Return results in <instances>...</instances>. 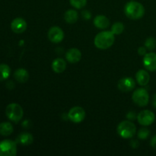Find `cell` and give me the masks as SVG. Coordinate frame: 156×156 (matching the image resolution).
<instances>
[{"instance_id": "obj_22", "label": "cell", "mask_w": 156, "mask_h": 156, "mask_svg": "<svg viewBox=\"0 0 156 156\" xmlns=\"http://www.w3.org/2000/svg\"><path fill=\"white\" fill-rule=\"evenodd\" d=\"M124 30V25L121 22H116L111 27V31L114 35H119Z\"/></svg>"}, {"instance_id": "obj_28", "label": "cell", "mask_w": 156, "mask_h": 156, "mask_svg": "<svg viewBox=\"0 0 156 156\" xmlns=\"http://www.w3.org/2000/svg\"><path fill=\"white\" fill-rule=\"evenodd\" d=\"M138 53L141 56H145L146 54V47H140L138 49Z\"/></svg>"}, {"instance_id": "obj_1", "label": "cell", "mask_w": 156, "mask_h": 156, "mask_svg": "<svg viewBox=\"0 0 156 156\" xmlns=\"http://www.w3.org/2000/svg\"><path fill=\"white\" fill-rule=\"evenodd\" d=\"M115 37L113 32L105 30L98 34L94 37V45L97 48L101 50H106L110 48L114 44Z\"/></svg>"}, {"instance_id": "obj_12", "label": "cell", "mask_w": 156, "mask_h": 156, "mask_svg": "<svg viewBox=\"0 0 156 156\" xmlns=\"http://www.w3.org/2000/svg\"><path fill=\"white\" fill-rule=\"evenodd\" d=\"M11 28L15 33L21 34L27 29V23L23 18H17L12 21Z\"/></svg>"}, {"instance_id": "obj_8", "label": "cell", "mask_w": 156, "mask_h": 156, "mask_svg": "<svg viewBox=\"0 0 156 156\" xmlns=\"http://www.w3.org/2000/svg\"><path fill=\"white\" fill-rule=\"evenodd\" d=\"M68 117L73 123H81L85 117V111L81 107H74L68 113Z\"/></svg>"}, {"instance_id": "obj_14", "label": "cell", "mask_w": 156, "mask_h": 156, "mask_svg": "<svg viewBox=\"0 0 156 156\" xmlns=\"http://www.w3.org/2000/svg\"><path fill=\"white\" fill-rule=\"evenodd\" d=\"M34 142V137L29 133H21L18 136L16 143L21 146H29Z\"/></svg>"}, {"instance_id": "obj_20", "label": "cell", "mask_w": 156, "mask_h": 156, "mask_svg": "<svg viewBox=\"0 0 156 156\" xmlns=\"http://www.w3.org/2000/svg\"><path fill=\"white\" fill-rule=\"evenodd\" d=\"M13 133V126L9 122H3L0 123V135L7 136Z\"/></svg>"}, {"instance_id": "obj_26", "label": "cell", "mask_w": 156, "mask_h": 156, "mask_svg": "<svg viewBox=\"0 0 156 156\" xmlns=\"http://www.w3.org/2000/svg\"><path fill=\"white\" fill-rule=\"evenodd\" d=\"M82 16L84 19L85 20H88L91 18V13L88 10H85V11H82Z\"/></svg>"}, {"instance_id": "obj_27", "label": "cell", "mask_w": 156, "mask_h": 156, "mask_svg": "<svg viewBox=\"0 0 156 156\" xmlns=\"http://www.w3.org/2000/svg\"><path fill=\"white\" fill-rule=\"evenodd\" d=\"M136 117H136L135 113L133 112V111H130V112H129L127 114H126V118L129 120H134Z\"/></svg>"}, {"instance_id": "obj_11", "label": "cell", "mask_w": 156, "mask_h": 156, "mask_svg": "<svg viewBox=\"0 0 156 156\" xmlns=\"http://www.w3.org/2000/svg\"><path fill=\"white\" fill-rule=\"evenodd\" d=\"M143 65L145 68L151 72L156 70V53H146L143 58Z\"/></svg>"}, {"instance_id": "obj_13", "label": "cell", "mask_w": 156, "mask_h": 156, "mask_svg": "<svg viewBox=\"0 0 156 156\" xmlns=\"http://www.w3.org/2000/svg\"><path fill=\"white\" fill-rule=\"evenodd\" d=\"M66 58L70 63H76L80 61L82 58V53L77 48L69 49L66 53Z\"/></svg>"}, {"instance_id": "obj_5", "label": "cell", "mask_w": 156, "mask_h": 156, "mask_svg": "<svg viewBox=\"0 0 156 156\" xmlns=\"http://www.w3.org/2000/svg\"><path fill=\"white\" fill-rule=\"evenodd\" d=\"M17 154V143L5 140L0 142V156H15Z\"/></svg>"}, {"instance_id": "obj_6", "label": "cell", "mask_w": 156, "mask_h": 156, "mask_svg": "<svg viewBox=\"0 0 156 156\" xmlns=\"http://www.w3.org/2000/svg\"><path fill=\"white\" fill-rule=\"evenodd\" d=\"M132 99L134 103L140 107H145L149 104V95L145 88H138L133 94Z\"/></svg>"}, {"instance_id": "obj_23", "label": "cell", "mask_w": 156, "mask_h": 156, "mask_svg": "<svg viewBox=\"0 0 156 156\" xmlns=\"http://www.w3.org/2000/svg\"><path fill=\"white\" fill-rule=\"evenodd\" d=\"M72 6L77 9H81L85 6L87 0H69Z\"/></svg>"}, {"instance_id": "obj_7", "label": "cell", "mask_w": 156, "mask_h": 156, "mask_svg": "<svg viewBox=\"0 0 156 156\" xmlns=\"http://www.w3.org/2000/svg\"><path fill=\"white\" fill-rule=\"evenodd\" d=\"M136 119L140 125L146 126L153 123V122L155 121V116L152 111L149 110H144L137 115Z\"/></svg>"}, {"instance_id": "obj_21", "label": "cell", "mask_w": 156, "mask_h": 156, "mask_svg": "<svg viewBox=\"0 0 156 156\" xmlns=\"http://www.w3.org/2000/svg\"><path fill=\"white\" fill-rule=\"evenodd\" d=\"M11 69L6 64H0V81H4L9 77Z\"/></svg>"}, {"instance_id": "obj_32", "label": "cell", "mask_w": 156, "mask_h": 156, "mask_svg": "<svg viewBox=\"0 0 156 156\" xmlns=\"http://www.w3.org/2000/svg\"><path fill=\"white\" fill-rule=\"evenodd\" d=\"M132 1H133V0H132Z\"/></svg>"}, {"instance_id": "obj_24", "label": "cell", "mask_w": 156, "mask_h": 156, "mask_svg": "<svg viewBox=\"0 0 156 156\" xmlns=\"http://www.w3.org/2000/svg\"><path fill=\"white\" fill-rule=\"evenodd\" d=\"M145 47L149 50H153L156 47V40L154 37H149L145 42Z\"/></svg>"}, {"instance_id": "obj_31", "label": "cell", "mask_w": 156, "mask_h": 156, "mask_svg": "<svg viewBox=\"0 0 156 156\" xmlns=\"http://www.w3.org/2000/svg\"><path fill=\"white\" fill-rule=\"evenodd\" d=\"M152 105L156 108V94L153 96V100H152Z\"/></svg>"}, {"instance_id": "obj_25", "label": "cell", "mask_w": 156, "mask_h": 156, "mask_svg": "<svg viewBox=\"0 0 156 156\" xmlns=\"http://www.w3.org/2000/svg\"><path fill=\"white\" fill-rule=\"evenodd\" d=\"M138 138L140 140H146L150 135V130L147 128H142L138 132Z\"/></svg>"}, {"instance_id": "obj_4", "label": "cell", "mask_w": 156, "mask_h": 156, "mask_svg": "<svg viewBox=\"0 0 156 156\" xmlns=\"http://www.w3.org/2000/svg\"><path fill=\"white\" fill-rule=\"evenodd\" d=\"M5 114L9 120L15 123H18L22 119L24 111L21 105L18 104L12 103L8 105L6 108Z\"/></svg>"}, {"instance_id": "obj_2", "label": "cell", "mask_w": 156, "mask_h": 156, "mask_svg": "<svg viewBox=\"0 0 156 156\" xmlns=\"http://www.w3.org/2000/svg\"><path fill=\"white\" fill-rule=\"evenodd\" d=\"M124 12L127 18L130 19H140L145 14V8L141 3L133 0L126 3L124 7Z\"/></svg>"}, {"instance_id": "obj_15", "label": "cell", "mask_w": 156, "mask_h": 156, "mask_svg": "<svg viewBox=\"0 0 156 156\" xmlns=\"http://www.w3.org/2000/svg\"><path fill=\"white\" fill-rule=\"evenodd\" d=\"M136 79L137 82L140 85H146L149 82L150 80V76L149 73L144 69H140L136 74Z\"/></svg>"}, {"instance_id": "obj_18", "label": "cell", "mask_w": 156, "mask_h": 156, "mask_svg": "<svg viewBox=\"0 0 156 156\" xmlns=\"http://www.w3.org/2000/svg\"><path fill=\"white\" fill-rule=\"evenodd\" d=\"M14 77L17 82L24 83L29 79V73L25 69H18L14 73Z\"/></svg>"}, {"instance_id": "obj_17", "label": "cell", "mask_w": 156, "mask_h": 156, "mask_svg": "<svg viewBox=\"0 0 156 156\" xmlns=\"http://www.w3.org/2000/svg\"><path fill=\"white\" fill-rule=\"evenodd\" d=\"M52 69L56 73H62L66 69V62L62 58H57L52 62Z\"/></svg>"}, {"instance_id": "obj_9", "label": "cell", "mask_w": 156, "mask_h": 156, "mask_svg": "<svg viewBox=\"0 0 156 156\" xmlns=\"http://www.w3.org/2000/svg\"><path fill=\"white\" fill-rule=\"evenodd\" d=\"M48 38L52 43H60L64 38V33L62 29L57 26L50 27L48 31Z\"/></svg>"}, {"instance_id": "obj_29", "label": "cell", "mask_w": 156, "mask_h": 156, "mask_svg": "<svg viewBox=\"0 0 156 156\" xmlns=\"http://www.w3.org/2000/svg\"><path fill=\"white\" fill-rule=\"evenodd\" d=\"M151 146H152V147H153L154 149H156V135L154 136L152 138V140H151Z\"/></svg>"}, {"instance_id": "obj_3", "label": "cell", "mask_w": 156, "mask_h": 156, "mask_svg": "<svg viewBox=\"0 0 156 156\" xmlns=\"http://www.w3.org/2000/svg\"><path fill=\"white\" fill-rule=\"evenodd\" d=\"M117 133L123 139H130L136 132V127L133 122L129 120H124L119 123L117 126Z\"/></svg>"}, {"instance_id": "obj_10", "label": "cell", "mask_w": 156, "mask_h": 156, "mask_svg": "<svg viewBox=\"0 0 156 156\" xmlns=\"http://www.w3.org/2000/svg\"><path fill=\"white\" fill-rule=\"evenodd\" d=\"M135 81L130 77L123 78L119 81L118 84H117L119 89L122 91H124V92L131 91L135 88Z\"/></svg>"}, {"instance_id": "obj_30", "label": "cell", "mask_w": 156, "mask_h": 156, "mask_svg": "<svg viewBox=\"0 0 156 156\" xmlns=\"http://www.w3.org/2000/svg\"><path fill=\"white\" fill-rule=\"evenodd\" d=\"M131 146H132L133 148L138 147L139 146L138 141H136V140H133V141H131Z\"/></svg>"}, {"instance_id": "obj_16", "label": "cell", "mask_w": 156, "mask_h": 156, "mask_svg": "<svg viewBox=\"0 0 156 156\" xmlns=\"http://www.w3.org/2000/svg\"><path fill=\"white\" fill-rule=\"evenodd\" d=\"M94 24L96 27L99 29L108 28L110 25V21L106 16L99 15L96 16L94 19Z\"/></svg>"}, {"instance_id": "obj_19", "label": "cell", "mask_w": 156, "mask_h": 156, "mask_svg": "<svg viewBox=\"0 0 156 156\" xmlns=\"http://www.w3.org/2000/svg\"><path fill=\"white\" fill-rule=\"evenodd\" d=\"M64 18L68 24H74L77 21L78 18H79V15L76 10L69 9L64 15Z\"/></svg>"}]
</instances>
